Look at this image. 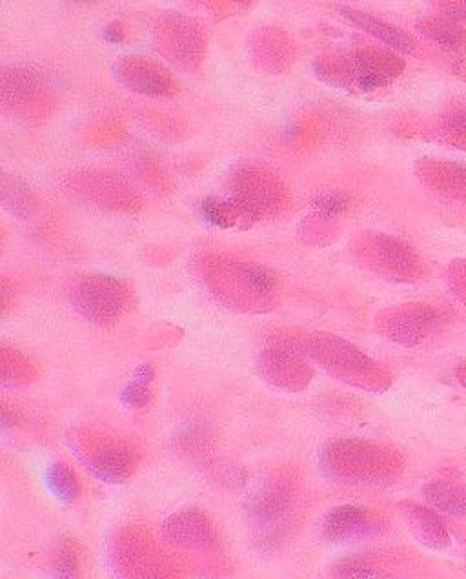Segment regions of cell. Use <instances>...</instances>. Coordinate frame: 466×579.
Here are the masks:
<instances>
[{"label":"cell","instance_id":"cell-1","mask_svg":"<svg viewBox=\"0 0 466 579\" xmlns=\"http://www.w3.org/2000/svg\"><path fill=\"white\" fill-rule=\"evenodd\" d=\"M199 274L217 299L243 312H266L279 297V277L274 270L257 263L204 255Z\"/></svg>","mask_w":466,"mask_h":579},{"label":"cell","instance_id":"cell-2","mask_svg":"<svg viewBox=\"0 0 466 579\" xmlns=\"http://www.w3.org/2000/svg\"><path fill=\"white\" fill-rule=\"evenodd\" d=\"M321 81L343 90L374 92L396 81L405 72V61L377 46H359L345 53L319 55L314 64Z\"/></svg>","mask_w":466,"mask_h":579},{"label":"cell","instance_id":"cell-3","mask_svg":"<svg viewBox=\"0 0 466 579\" xmlns=\"http://www.w3.org/2000/svg\"><path fill=\"white\" fill-rule=\"evenodd\" d=\"M284 343L294 346L295 350L303 354H308L323 366L330 376L337 377L348 385L377 392L390 383L381 366L375 365L370 357L345 339L314 332L295 337L294 341L286 339Z\"/></svg>","mask_w":466,"mask_h":579},{"label":"cell","instance_id":"cell-4","mask_svg":"<svg viewBox=\"0 0 466 579\" xmlns=\"http://www.w3.org/2000/svg\"><path fill=\"white\" fill-rule=\"evenodd\" d=\"M319 465L326 474L346 483H379L396 476L397 458L368 441H334L323 450Z\"/></svg>","mask_w":466,"mask_h":579},{"label":"cell","instance_id":"cell-5","mask_svg":"<svg viewBox=\"0 0 466 579\" xmlns=\"http://www.w3.org/2000/svg\"><path fill=\"white\" fill-rule=\"evenodd\" d=\"M71 303L95 325H115L132 310V288L110 275H86L71 288Z\"/></svg>","mask_w":466,"mask_h":579},{"label":"cell","instance_id":"cell-6","mask_svg":"<svg viewBox=\"0 0 466 579\" xmlns=\"http://www.w3.org/2000/svg\"><path fill=\"white\" fill-rule=\"evenodd\" d=\"M88 472L106 483H122L139 467V454L126 441L99 432H81L71 443Z\"/></svg>","mask_w":466,"mask_h":579},{"label":"cell","instance_id":"cell-7","mask_svg":"<svg viewBox=\"0 0 466 579\" xmlns=\"http://www.w3.org/2000/svg\"><path fill=\"white\" fill-rule=\"evenodd\" d=\"M354 255L368 270L394 281H414L423 272L416 252L388 235H361L354 243Z\"/></svg>","mask_w":466,"mask_h":579},{"label":"cell","instance_id":"cell-8","mask_svg":"<svg viewBox=\"0 0 466 579\" xmlns=\"http://www.w3.org/2000/svg\"><path fill=\"white\" fill-rule=\"evenodd\" d=\"M233 201L252 219L283 212L290 203V193L275 173L264 168L246 166L232 175Z\"/></svg>","mask_w":466,"mask_h":579},{"label":"cell","instance_id":"cell-9","mask_svg":"<svg viewBox=\"0 0 466 579\" xmlns=\"http://www.w3.org/2000/svg\"><path fill=\"white\" fill-rule=\"evenodd\" d=\"M439 323V310L423 303L394 306L377 315V330L401 346L421 345L436 332Z\"/></svg>","mask_w":466,"mask_h":579},{"label":"cell","instance_id":"cell-10","mask_svg":"<svg viewBox=\"0 0 466 579\" xmlns=\"http://www.w3.org/2000/svg\"><path fill=\"white\" fill-rule=\"evenodd\" d=\"M157 46L170 61L195 70L206 53L203 28L183 15H164L157 24Z\"/></svg>","mask_w":466,"mask_h":579},{"label":"cell","instance_id":"cell-11","mask_svg":"<svg viewBox=\"0 0 466 579\" xmlns=\"http://www.w3.org/2000/svg\"><path fill=\"white\" fill-rule=\"evenodd\" d=\"M115 77L124 88L146 97H173L177 81L159 62L144 57H126L115 62Z\"/></svg>","mask_w":466,"mask_h":579},{"label":"cell","instance_id":"cell-12","mask_svg":"<svg viewBox=\"0 0 466 579\" xmlns=\"http://www.w3.org/2000/svg\"><path fill=\"white\" fill-rule=\"evenodd\" d=\"M297 488L290 479H272L255 492L248 503V516L257 529L275 532L292 512Z\"/></svg>","mask_w":466,"mask_h":579},{"label":"cell","instance_id":"cell-13","mask_svg":"<svg viewBox=\"0 0 466 579\" xmlns=\"http://www.w3.org/2000/svg\"><path fill=\"white\" fill-rule=\"evenodd\" d=\"M4 106L30 119V115L44 113L48 99L46 81L28 68H13L2 73Z\"/></svg>","mask_w":466,"mask_h":579},{"label":"cell","instance_id":"cell-14","mask_svg":"<svg viewBox=\"0 0 466 579\" xmlns=\"http://www.w3.org/2000/svg\"><path fill=\"white\" fill-rule=\"evenodd\" d=\"M259 368L272 385L286 390H301L308 386L312 377L310 368L299 356V350L284 341L264 350L259 357Z\"/></svg>","mask_w":466,"mask_h":579},{"label":"cell","instance_id":"cell-15","mask_svg":"<svg viewBox=\"0 0 466 579\" xmlns=\"http://www.w3.org/2000/svg\"><path fill=\"white\" fill-rule=\"evenodd\" d=\"M164 536L175 547L186 550L208 549L215 543V532L210 521L195 510L173 514L164 523Z\"/></svg>","mask_w":466,"mask_h":579},{"label":"cell","instance_id":"cell-16","mask_svg":"<svg viewBox=\"0 0 466 579\" xmlns=\"http://www.w3.org/2000/svg\"><path fill=\"white\" fill-rule=\"evenodd\" d=\"M377 529V523L366 508L343 505L332 508L323 519V534L330 541L365 538Z\"/></svg>","mask_w":466,"mask_h":579},{"label":"cell","instance_id":"cell-17","mask_svg":"<svg viewBox=\"0 0 466 579\" xmlns=\"http://www.w3.org/2000/svg\"><path fill=\"white\" fill-rule=\"evenodd\" d=\"M401 512L410 532L419 543L432 550H443L450 545V536L445 523L430 508L421 507L412 501L401 503Z\"/></svg>","mask_w":466,"mask_h":579},{"label":"cell","instance_id":"cell-18","mask_svg":"<svg viewBox=\"0 0 466 579\" xmlns=\"http://www.w3.org/2000/svg\"><path fill=\"white\" fill-rule=\"evenodd\" d=\"M339 13L345 17L346 21L352 22L355 28L366 31L368 35H372L377 41L385 42L386 46L394 48L399 53L410 55L416 51V41L406 31L397 28L394 24H388L377 17H372L370 13L355 10L350 6H341Z\"/></svg>","mask_w":466,"mask_h":579},{"label":"cell","instance_id":"cell-19","mask_svg":"<svg viewBox=\"0 0 466 579\" xmlns=\"http://www.w3.org/2000/svg\"><path fill=\"white\" fill-rule=\"evenodd\" d=\"M250 48L254 59H259L261 68L268 72H283L294 57L292 39L274 28L257 31L250 41Z\"/></svg>","mask_w":466,"mask_h":579},{"label":"cell","instance_id":"cell-20","mask_svg":"<svg viewBox=\"0 0 466 579\" xmlns=\"http://www.w3.org/2000/svg\"><path fill=\"white\" fill-rule=\"evenodd\" d=\"M419 173L425 177L428 188L463 199L466 203V168L456 164L425 163Z\"/></svg>","mask_w":466,"mask_h":579},{"label":"cell","instance_id":"cell-21","mask_svg":"<svg viewBox=\"0 0 466 579\" xmlns=\"http://www.w3.org/2000/svg\"><path fill=\"white\" fill-rule=\"evenodd\" d=\"M423 496L432 507L439 508L441 512L466 518V485L434 481L425 485Z\"/></svg>","mask_w":466,"mask_h":579},{"label":"cell","instance_id":"cell-22","mask_svg":"<svg viewBox=\"0 0 466 579\" xmlns=\"http://www.w3.org/2000/svg\"><path fill=\"white\" fill-rule=\"evenodd\" d=\"M201 210H203L204 219L217 228H244L254 223V219L246 214L233 199L226 201V199L208 197L204 199Z\"/></svg>","mask_w":466,"mask_h":579},{"label":"cell","instance_id":"cell-23","mask_svg":"<svg viewBox=\"0 0 466 579\" xmlns=\"http://www.w3.org/2000/svg\"><path fill=\"white\" fill-rule=\"evenodd\" d=\"M419 30L430 37L432 41L441 44L446 50L454 51L459 55L466 53V28L454 21L443 19H426L419 24Z\"/></svg>","mask_w":466,"mask_h":579},{"label":"cell","instance_id":"cell-24","mask_svg":"<svg viewBox=\"0 0 466 579\" xmlns=\"http://www.w3.org/2000/svg\"><path fill=\"white\" fill-rule=\"evenodd\" d=\"M42 479L51 496L62 503H71L81 496V483L66 463H53L51 467L46 468Z\"/></svg>","mask_w":466,"mask_h":579},{"label":"cell","instance_id":"cell-25","mask_svg":"<svg viewBox=\"0 0 466 579\" xmlns=\"http://www.w3.org/2000/svg\"><path fill=\"white\" fill-rule=\"evenodd\" d=\"M2 204L4 208L17 217L30 215L37 206V197L31 192L28 184L21 183L19 179H13L8 175H2Z\"/></svg>","mask_w":466,"mask_h":579},{"label":"cell","instance_id":"cell-26","mask_svg":"<svg viewBox=\"0 0 466 579\" xmlns=\"http://www.w3.org/2000/svg\"><path fill=\"white\" fill-rule=\"evenodd\" d=\"M334 579H399L366 559L348 558L334 567Z\"/></svg>","mask_w":466,"mask_h":579},{"label":"cell","instance_id":"cell-27","mask_svg":"<svg viewBox=\"0 0 466 579\" xmlns=\"http://www.w3.org/2000/svg\"><path fill=\"white\" fill-rule=\"evenodd\" d=\"M77 574H79V558L75 550L71 547H61L55 558L53 579H75Z\"/></svg>","mask_w":466,"mask_h":579},{"label":"cell","instance_id":"cell-28","mask_svg":"<svg viewBox=\"0 0 466 579\" xmlns=\"http://www.w3.org/2000/svg\"><path fill=\"white\" fill-rule=\"evenodd\" d=\"M315 206H317V215L335 217V215L343 214L350 206V197L345 193H326L319 201H315Z\"/></svg>","mask_w":466,"mask_h":579},{"label":"cell","instance_id":"cell-29","mask_svg":"<svg viewBox=\"0 0 466 579\" xmlns=\"http://www.w3.org/2000/svg\"><path fill=\"white\" fill-rule=\"evenodd\" d=\"M150 388L148 381H135L122 392V401L130 407H146L150 403Z\"/></svg>","mask_w":466,"mask_h":579},{"label":"cell","instance_id":"cell-30","mask_svg":"<svg viewBox=\"0 0 466 579\" xmlns=\"http://www.w3.org/2000/svg\"><path fill=\"white\" fill-rule=\"evenodd\" d=\"M443 130L452 137L454 144L466 148V110H459L450 115Z\"/></svg>","mask_w":466,"mask_h":579},{"label":"cell","instance_id":"cell-31","mask_svg":"<svg viewBox=\"0 0 466 579\" xmlns=\"http://www.w3.org/2000/svg\"><path fill=\"white\" fill-rule=\"evenodd\" d=\"M434 6L448 21H466V2H436Z\"/></svg>","mask_w":466,"mask_h":579}]
</instances>
